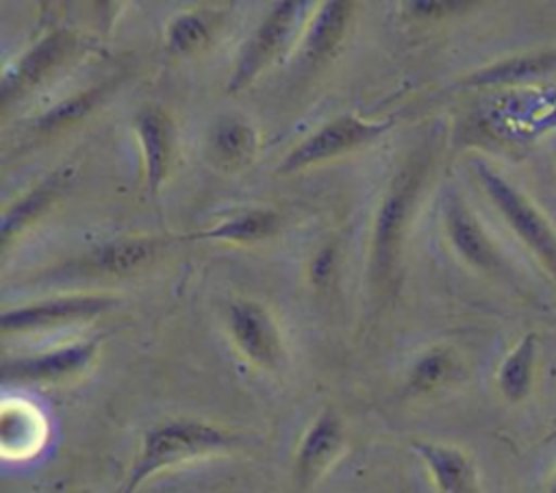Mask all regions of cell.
I'll return each mask as SVG.
<instances>
[{"instance_id": "obj_28", "label": "cell", "mask_w": 556, "mask_h": 493, "mask_svg": "<svg viewBox=\"0 0 556 493\" xmlns=\"http://www.w3.org/2000/svg\"><path fill=\"white\" fill-rule=\"evenodd\" d=\"M72 493H93L91 489H78V491H72Z\"/></svg>"}, {"instance_id": "obj_12", "label": "cell", "mask_w": 556, "mask_h": 493, "mask_svg": "<svg viewBox=\"0 0 556 493\" xmlns=\"http://www.w3.org/2000/svg\"><path fill=\"white\" fill-rule=\"evenodd\" d=\"M74 43V35L65 30H54L46 35L41 41H37L13 67L7 69L0 87L2 104H7L11 98L33 87L35 83H39L56 63L65 59Z\"/></svg>"}, {"instance_id": "obj_21", "label": "cell", "mask_w": 556, "mask_h": 493, "mask_svg": "<svg viewBox=\"0 0 556 493\" xmlns=\"http://www.w3.org/2000/svg\"><path fill=\"white\" fill-rule=\"evenodd\" d=\"M456 371V358L447 347L426 350L408 369L406 389L408 393H432L452 380Z\"/></svg>"}, {"instance_id": "obj_18", "label": "cell", "mask_w": 556, "mask_h": 493, "mask_svg": "<svg viewBox=\"0 0 556 493\" xmlns=\"http://www.w3.org/2000/svg\"><path fill=\"white\" fill-rule=\"evenodd\" d=\"M258 146L250 122L241 117H224L211 130V152L224 167H241L250 163Z\"/></svg>"}, {"instance_id": "obj_23", "label": "cell", "mask_w": 556, "mask_h": 493, "mask_svg": "<svg viewBox=\"0 0 556 493\" xmlns=\"http://www.w3.org/2000/svg\"><path fill=\"white\" fill-rule=\"evenodd\" d=\"M554 65V56L547 54H534V56H517L508 61H500L491 67H484L471 76L465 78V85H504V83H517L526 78H534L541 72L549 69Z\"/></svg>"}, {"instance_id": "obj_5", "label": "cell", "mask_w": 556, "mask_h": 493, "mask_svg": "<svg viewBox=\"0 0 556 493\" xmlns=\"http://www.w3.org/2000/svg\"><path fill=\"white\" fill-rule=\"evenodd\" d=\"M391 128V122H369L361 119L354 113H343L321 128H317L313 135H308L304 141H300L280 163V174H291L298 169H304L308 165H317L321 161L334 159L343 152H350L358 146H365L380 135H384Z\"/></svg>"}, {"instance_id": "obj_16", "label": "cell", "mask_w": 556, "mask_h": 493, "mask_svg": "<svg viewBox=\"0 0 556 493\" xmlns=\"http://www.w3.org/2000/svg\"><path fill=\"white\" fill-rule=\"evenodd\" d=\"M534 369H536V334L526 332L500 363V369H497L500 393L513 404L523 402L532 391Z\"/></svg>"}, {"instance_id": "obj_26", "label": "cell", "mask_w": 556, "mask_h": 493, "mask_svg": "<svg viewBox=\"0 0 556 493\" xmlns=\"http://www.w3.org/2000/svg\"><path fill=\"white\" fill-rule=\"evenodd\" d=\"M465 4H456V2H408V9H413L415 15L421 17H434V15H443L450 9H458Z\"/></svg>"}, {"instance_id": "obj_19", "label": "cell", "mask_w": 556, "mask_h": 493, "mask_svg": "<svg viewBox=\"0 0 556 493\" xmlns=\"http://www.w3.org/2000/svg\"><path fill=\"white\" fill-rule=\"evenodd\" d=\"M280 226L278 213L269 208H252L241 215L228 217L208 230L187 235L185 239H208V241H237L248 243L274 235Z\"/></svg>"}, {"instance_id": "obj_7", "label": "cell", "mask_w": 556, "mask_h": 493, "mask_svg": "<svg viewBox=\"0 0 556 493\" xmlns=\"http://www.w3.org/2000/svg\"><path fill=\"white\" fill-rule=\"evenodd\" d=\"M100 339H83L33 356L7 358L2 363V378L7 382L52 384L80 376L96 361Z\"/></svg>"}, {"instance_id": "obj_24", "label": "cell", "mask_w": 556, "mask_h": 493, "mask_svg": "<svg viewBox=\"0 0 556 493\" xmlns=\"http://www.w3.org/2000/svg\"><path fill=\"white\" fill-rule=\"evenodd\" d=\"M106 91H109V85H98V87H91L87 91H80V93H74V96L61 100L56 106H52L37 119V128L43 132H50V130L63 128L67 124H74L76 119L87 115L93 109V104L100 98H104Z\"/></svg>"}, {"instance_id": "obj_25", "label": "cell", "mask_w": 556, "mask_h": 493, "mask_svg": "<svg viewBox=\"0 0 556 493\" xmlns=\"http://www.w3.org/2000/svg\"><path fill=\"white\" fill-rule=\"evenodd\" d=\"M334 271V248L332 245H326L315 258H313V265H311V280L317 285V287H324L330 276Z\"/></svg>"}, {"instance_id": "obj_2", "label": "cell", "mask_w": 556, "mask_h": 493, "mask_svg": "<svg viewBox=\"0 0 556 493\" xmlns=\"http://www.w3.org/2000/svg\"><path fill=\"white\" fill-rule=\"evenodd\" d=\"M428 169V161L415 154L391 180L371 228V261L369 274L376 287H382L397 263L402 235L408 224V215L419 195L424 176Z\"/></svg>"}, {"instance_id": "obj_15", "label": "cell", "mask_w": 556, "mask_h": 493, "mask_svg": "<svg viewBox=\"0 0 556 493\" xmlns=\"http://www.w3.org/2000/svg\"><path fill=\"white\" fill-rule=\"evenodd\" d=\"M352 2L330 0L319 7L315 17L304 30L302 39V56L304 61H319L328 56L345 37L350 17H352Z\"/></svg>"}, {"instance_id": "obj_1", "label": "cell", "mask_w": 556, "mask_h": 493, "mask_svg": "<svg viewBox=\"0 0 556 493\" xmlns=\"http://www.w3.org/2000/svg\"><path fill=\"white\" fill-rule=\"evenodd\" d=\"M237 445V437L204 419L176 417L148 428L122 493H137L152 476L189 460L224 454Z\"/></svg>"}, {"instance_id": "obj_17", "label": "cell", "mask_w": 556, "mask_h": 493, "mask_svg": "<svg viewBox=\"0 0 556 493\" xmlns=\"http://www.w3.org/2000/svg\"><path fill=\"white\" fill-rule=\"evenodd\" d=\"M165 239L161 237H128L117 239L91 258V267L106 274H130L146 267L163 250Z\"/></svg>"}, {"instance_id": "obj_10", "label": "cell", "mask_w": 556, "mask_h": 493, "mask_svg": "<svg viewBox=\"0 0 556 493\" xmlns=\"http://www.w3.org/2000/svg\"><path fill=\"white\" fill-rule=\"evenodd\" d=\"M443 224L454 250L476 269L495 271L502 267V258L478 217L465 204L463 198L450 193L443 204Z\"/></svg>"}, {"instance_id": "obj_14", "label": "cell", "mask_w": 556, "mask_h": 493, "mask_svg": "<svg viewBox=\"0 0 556 493\" xmlns=\"http://www.w3.org/2000/svg\"><path fill=\"white\" fill-rule=\"evenodd\" d=\"M46 439V421L41 413L24 400H7L0 417L2 452L9 458H26L35 454Z\"/></svg>"}, {"instance_id": "obj_8", "label": "cell", "mask_w": 556, "mask_h": 493, "mask_svg": "<svg viewBox=\"0 0 556 493\" xmlns=\"http://www.w3.org/2000/svg\"><path fill=\"white\" fill-rule=\"evenodd\" d=\"M345 447V426L339 413L326 406L306 428L293 465L298 493H308L317 480L337 463Z\"/></svg>"}, {"instance_id": "obj_4", "label": "cell", "mask_w": 556, "mask_h": 493, "mask_svg": "<svg viewBox=\"0 0 556 493\" xmlns=\"http://www.w3.org/2000/svg\"><path fill=\"white\" fill-rule=\"evenodd\" d=\"M313 4L304 0H285L278 2L267 17L256 26V30L245 41L232 76L228 80V91L245 89L280 52L291 43L298 30L304 26L308 9Z\"/></svg>"}, {"instance_id": "obj_22", "label": "cell", "mask_w": 556, "mask_h": 493, "mask_svg": "<svg viewBox=\"0 0 556 493\" xmlns=\"http://www.w3.org/2000/svg\"><path fill=\"white\" fill-rule=\"evenodd\" d=\"M213 24L202 11L178 13L167 26V50L172 54H193L211 41Z\"/></svg>"}, {"instance_id": "obj_6", "label": "cell", "mask_w": 556, "mask_h": 493, "mask_svg": "<svg viewBox=\"0 0 556 493\" xmlns=\"http://www.w3.org/2000/svg\"><path fill=\"white\" fill-rule=\"evenodd\" d=\"M228 330L237 350L256 367L276 371L285 347L271 313L256 300H237L228 306Z\"/></svg>"}, {"instance_id": "obj_27", "label": "cell", "mask_w": 556, "mask_h": 493, "mask_svg": "<svg viewBox=\"0 0 556 493\" xmlns=\"http://www.w3.org/2000/svg\"><path fill=\"white\" fill-rule=\"evenodd\" d=\"M549 493H556V476H554V480H552V484H549Z\"/></svg>"}, {"instance_id": "obj_3", "label": "cell", "mask_w": 556, "mask_h": 493, "mask_svg": "<svg viewBox=\"0 0 556 493\" xmlns=\"http://www.w3.org/2000/svg\"><path fill=\"white\" fill-rule=\"evenodd\" d=\"M473 169L493 206L502 213L515 235L526 243V248L534 252V256L556 280V232L549 222L517 187H513L491 165L476 161Z\"/></svg>"}, {"instance_id": "obj_20", "label": "cell", "mask_w": 556, "mask_h": 493, "mask_svg": "<svg viewBox=\"0 0 556 493\" xmlns=\"http://www.w3.org/2000/svg\"><path fill=\"white\" fill-rule=\"evenodd\" d=\"M61 189V180L59 176H50L48 180H43L37 189L28 191L24 198H20L15 204H11L4 215H2V224H0V243L2 248L9 245V241L35 217H39L50 202L56 198Z\"/></svg>"}, {"instance_id": "obj_11", "label": "cell", "mask_w": 556, "mask_h": 493, "mask_svg": "<svg viewBox=\"0 0 556 493\" xmlns=\"http://www.w3.org/2000/svg\"><path fill=\"white\" fill-rule=\"evenodd\" d=\"M410 447L426 465L439 493H480L478 467L460 447L426 439H413Z\"/></svg>"}, {"instance_id": "obj_13", "label": "cell", "mask_w": 556, "mask_h": 493, "mask_svg": "<svg viewBox=\"0 0 556 493\" xmlns=\"http://www.w3.org/2000/svg\"><path fill=\"white\" fill-rule=\"evenodd\" d=\"M135 132L143 150L146 185L152 195L159 193L172 159V122L161 106H146L135 115Z\"/></svg>"}, {"instance_id": "obj_9", "label": "cell", "mask_w": 556, "mask_h": 493, "mask_svg": "<svg viewBox=\"0 0 556 493\" xmlns=\"http://www.w3.org/2000/svg\"><path fill=\"white\" fill-rule=\"evenodd\" d=\"M115 300L109 295H65V298L43 300V302L4 311L0 317V328L2 332L43 330L50 326L96 317L102 311L111 308Z\"/></svg>"}]
</instances>
